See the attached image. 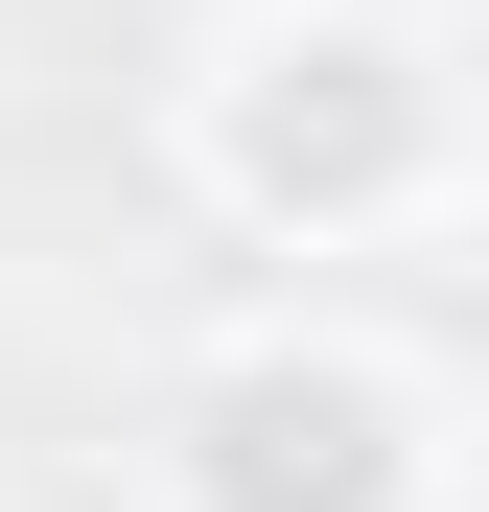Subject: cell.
Instances as JSON below:
<instances>
[{
    "label": "cell",
    "mask_w": 489,
    "mask_h": 512,
    "mask_svg": "<svg viewBox=\"0 0 489 512\" xmlns=\"http://www.w3.org/2000/svg\"><path fill=\"white\" fill-rule=\"evenodd\" d=\"M163 163L257 233V256H373L466 210V70L443 24H396V0H233V24L163 70Z\"/></svg>",
    "instance_id": "obj_1"
},
{
    "label": "cell",
    "mask_w": 489,
    "mask_h": 512,
    "mask_svg": "<svg viewBox=\"0 0 489 512\" xmlns=\"http://www.w3.org/2000/svg\"><path fill=\"white\" fill-rule=\"evenodd\" d=\"M163 512H443V396L373 326H233L163 396Z\"/></svg>",
    "instance_id": "obj_2"
}]
</instances>
